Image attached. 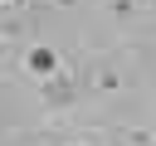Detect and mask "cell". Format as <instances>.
I'll list each match as a JSON object with an SVG mask.
<instances>
[{"label":"cell","instance_id":"6","mask_svg":"<svg viewBox=\"0 0 156 146\" xmlns=\"http://www.w3.org/2000/svg\"><path fill=\"white\" fill-rule=\"evenodd\" d=\"M58 5H73V0H58Z\"/></svg>","mask_w":156,"mask_h":146},{"label":"cell","instance_id":"1","mask_svg":"<svg viewBox=\"0 0 156 146\" xmlns=\"http://www.w3.org/2000/svg\"><path fill=\"white\" fill-rule=\"evenodd\" d=\"M24 73H29V78H39V83L58 78V54H54L49 44H34V49H24Z\"/></svg>","mask_w":156,"mask_h":146},{"label":"cell","instance_id":"4","mask_svg":"<svg viewBox=\"0 0 156 146\" xmlns=\"http://www.w3.org/2000/svg\"><path fill=\"white\" fill-rule=\"evenodd\" d=\"M10 5H15V0H0V10H10Z\"/></svg>","mask_w":156,"mask_h":146},{"label":"cell","instance_id":"2","mask_svg":"<svg viewBox=\"0 0 156 146\" xmlns=\"http://www.w3.org/2000/svg\"><path fill=\"white\" fill-rule=\"evenodd\" d=\"M73 97V83H63V78H49V102H68Z\"/></svg>","mask_w":156,"mask_h":146},{"label":"cell","instance_id":"3","mask_svg":"<svg viewBox=\"0 0 156 146\" xmlns=\"http://www.w3.org/2000/svg\"><path fill=\"white\" fill-rule=\"evenodd\" d=\"M98 88H102V92H117V88H122V78H117L112 68H98Z\"/></svg>","mask_w":156,"mask_h":146},{"label":"cell","instance_id":"5","mask_svg":"<svg viewBox=\"0 0 156 146\" xmlns=\"http://www.w3.org/2000/svg\"><path fill=\"white\" fill-rule=\"evenodd\" d=\"M24 5H44V0H24Z\"/></svg>","mask_w":156,"mask_h":146}]
</instances>
